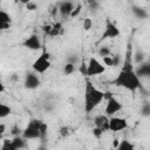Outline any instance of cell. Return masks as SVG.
I'll list each match as a JSON object with an SVG mask.
<instances>
[{
  "label": "cell",
  "mask_w": 150,
  "mask_h": 150,
  "mask_svg": "<svg viewBox=\"0 0 150 150\" xmlns=\"http://www.w3.org/2000/svg\"><path fill=\"white\" fill-rule=\"evenodd\" d=\"M74 7H75V5L71 1H62V2H59V5H57L59 13L63 19L69 18V15H70L71 11L74 9Z\"/></svg>",
  "instance_id": "obj_11"
},
{
  "label": "cell",
  "mask_w": 150,
  "mask_h": 150,
  "mask_svg": "<svg viewBox=\"0 0 150 150\" xmlns=\"http://www.w3.org/2000/svg\"><path fill=\"white\" fill-rule=\"evenodd\" d=\"M50 66H52V63H50V54L46 48H42V53L33 62L32 68H33L34 73H36V74H43L45 71H47L50 68Z\"/></svg>",
  "instance_id": "obj_3"
},
{
  "label": "cell",
  "mask_w": 150,
  "mask_h": 150,
  "mask_svg": "<svg viewBox=\"0 0 150 150\" xmlns=\"http://www.w3.org/2000/svg\"><path fill=\"white\" fill-rule=\"evenodd\" d=\"M134 62L136 64H139L142 62H144V53L142 50H136V53L134 54Z\"/></svg>",
  "instance_id": "obj_21"
},
{
  "label": "cell",
  "mask_w": 150,
  "mask_h": 150,
  "mask_svg": "<svg viewBox=\"0 0 150 150\" xmlns=\"http://www.w3.org/2000/svg\"><path fill=\"white\" fill-rule=\"evenodd\" d=\"M1 139H4V136H2V134H0V141Z\"/></svg>",
  "instance_id": "obj_41"
},
{
  "label": "cell",
  "mask_w": 150,
  "mask_h": 150,
  "mask_svg": "<svg viewBox=\"0 0 150 150\" xmlns=\"http://www.w3.org/2000/svg\"><path fill=\"white\" fill-rule=\"evenodd\" d=\"M82 8H83L82 4H77V5L74 7V9L71 11V13H70L69 18H70V19H75L76 16H79V15L81 14V12H82Z\"/></svg>",
  "instance_id": "obj_22"
},
{
  "label": "cell",
  "mask_w": 150,
  "mask_h": 150,
  "mask_svg": "<svg viewBox=\"0 0 150 150\" xmlns=\"http://www.w3.org/2000/svg\"><path fill=\"white\" fill-rule=\"evenodd\" d=\"M6 131V125L4 124V123H0V134H2L4 135V132Z\"/></svg>",
  "instance_id": "obj_37"
},
{
  "label": "cell",
  "mask_w": 150,
  "mask_h": 150,
  "mask_svg": "<svg viewBox=\"0 0 150 150\" xmlns=\"http://www.w3.org/2000/svg\"><path fill=\"white\" fill-rule=\"evenodd\" d=\"M93 28V20L90 18H86L84 21H83V30L88 32Z\"/></svg>",
  "instance_id": "obj_28"
},
{
  "label": "cell",
  "mask_w": 150,
  "mask_h": 150,
  "mask_svg": "<svg viewBox=\"0 0 150 150\" xmlns=\"http://www.w3.org/2000/svg\"><path fill=\"white\" fill-rule=\"evenodd\" d=\"M131 56H132V47L129 42L127 47V53L124 56L122 69L120 70L117 76L111 81V84L135 93L136 90L142 89V83H141V80L135 74V68L131 61Z\"/></svg>",
  "instance_id": "obj_1"
},
{
  "label": "cell",
  "mask_w": 150,
  "mask_h": 150,
  "mask_svg": "<svg viewBox=\"0 0 150 150\" xmlns=\"http://www.w3.org/2000/svg\"><path fill=\"white\" fill-rule=\"evenodd\" d=\"M129 127L128 124V120L124 117H116V116H111L109 118V131L112 132H117L121 130H124Z\"/></svg>",
  "instance_id": "obj_8"
},
{
  "label": "cell",
  "mask_w": 150,
  "mask_h": 150,
  "mask_svg": "<svg viewBox=\"0 0 150 150\" xmlns=\"http://www.w3.org/2000/svg\"><path fill=\"white\" fill-rule=\"evenodd\" d=\"M74 71H75V66H74V64L66 63V64L63 66V75L69 76V75H71Z\"/></svg>",
  "instance_id": "obj_25"
},
{
  "label": "cell",
  "mask_w": 150,
  "mask_h": 150,
  "mask_svg": "<svg viewBox=\"0 0 150 150\" xmlns=\"http://www.w3.org/2000/svg\"><path fill=\"white\" fill-rule=\"evenodd\" d=\"M36 150H47V148H46L45 145H41V146H40L39 149H36Z\"/></svg>",
  "instance_id": "obj_40"
},
{
  "label": "cell",
  "mask_w": 150,
  "mask_h": 150,
  "mask_svg": "<svg viewBox=\"0 0 150 150\" xmlns=\"http://www.w3.org/2000/svg\"><path fill=\"white\" fill-rule=\"evenodd\" d=\"M69 128L68 127H66V125H63V127H61L60 128V130H59V134H60V136L61 137H67L68 135H69Z\"/></svg>",
  "instance_id": "obj_32"
},
{
  "label": "cell",
  "mask_w": 150,
  "mask_h": 150,
  "mask_svg": "<svg viewBox=\"0 0 150 150\" xmlns=\"http://www.w3.org/2000/svg\"><path fill=\"white\" fill-rule=\"evenodd\" d=\"M26 8H27L28 11L33 12V11L38 9V5H36L35 2H33V1H27V2H26Z\"/></svg>",
  "instance_id": "obj_33"
},
{
  "label": "cell",
  "mask_w": 150,
  "mask_h": 150,
  "mask_svg": "<svg viewBox=\"0 0 150 150\" xmlns=\"http://www.w3.org/2000/svg\"><path fill=\"white\" fill-rule=\"evenodd\" d=\"M135 74L141 80L142 77H149L150 76V63L142 62L138 64L137 68H135Z\"/></svg>",
  "instance_id": "obj_14"
},
{
  "label": "cell",
  "mask_w": 150,
  "mask_h": 150,
  "mask_svg": "<svg viewBox=\"0 0 150 150\" xmlns=\"http://www.w3.org/2000/svg\"><path fill=\"white\" fill-rule=\"evenodd\" d=\"M50 29H52V25H49V23H47V25H45L43 27H42V30H43V33L45 34H49V32H50Z\"/></svg>",
  "instance_id": "obj_36"
},
{
  "label": "cell",
  "mask_w": 150,
  "mask_h": 150,
  "mask_svg": "<svg viewBox=\"0 0 150 150\" xmlns=\"http://www.w3.org/2000/svg\"><path fill=\"white\" fill-rule=\"evenodd\" d=\"M42 121L41 120H38V118H34L32 120L27 127L22 130L21 132V136L25 138V139H35V138H41V135H40V125H41Z\"/></svg>",
  "instance_id": "obj_4"
},
{
  "label": "cell",
  "mask_w": 150,
  "mask_h": 150,
  "mask_svg": "<svg viewBox=\"0 0 150 150\" xmlns=\"http://www.w3.org/2000/svg\"><path fill=\"white\" fill-rule=\"evenodd\" d=\"M21 132H22V130L20 129V127H19L18 124L13 125V128H12V130H11V134L13 135V137H14V136H20Z\"/></svg>",
  "instance_id": "obj_31"
},
{
  "label": "cell",
  "mask_w": 150,
  "mask_h": 150,
  "mask_svg": "<svg viewBox=\"0 0 150 150\" xmlns=\"http://www.w3.org/2000/svg\"><path fill=\"white\" fill-rule=\"evenodd\" d=\"M118 142H120L118 139H114V146H115V148L118 145Z\"/></svg>",
  "instance_id": "obj_39"
},
{
  "label": "cell",
  "mask_w": 150,
  "mask_h": 150,
  "mask_svg": "<svg viewBox=\"0 0 150 150\" xmlns=\"http://www.w3.org/2000/svg\"><path fill=\"white\" fill-rule=\"evenodd\" d=\"M131 12L132 14L137 18V19H141V20H145L149 18V13L145 8L143 7H139V6H132L131 7Z\"/></svg>",
  "instance_id": "obj_15"
},
{
  "label": "cell",
  "mask_w": 150,
  "mask_h": 150,
  "mask_svg": "<svg viewBox=\"0 0 150 150\" xmlns=\"http://www.w3.org/2000/svg\"><path fill=\"white\" fill-rule=\"evenodd\" d=\"M47 130H48V125H47L45 122H42L41 125H40V129H39L40 135H41V138H45V137H46V135H47Z\"/></svg>",
  "instance_id": "obj_30"
},
{
  "label": "cell",
  "mask_w": 150,
  "mask_h": 150,
  "mask_svg": "<svg viewBox=\"0 0 150 150\" xmlns=\"http://www.w3.org/2000/svg\"><path fill=\"white\" fill-rule=\"evenodd\" d=\"M105 71V67L94 56L89 57L87 62V77H94Z\"/></svg>",
  "instance_id": "obj_5"
},
{
  "label": "cell",
  "mask_w": 150,
  "mask_h": 150,
  "mask_svg": "<svg viewBox=\"0 0 150 150\" xmlns=\"http://www.w3.org/2000/svg\"><path fill=\"white\" fill-rule=\"evenodd\" d=\"M80 62H81V59L79 57V55H76V54H71V55H69V56L67 57V62H66V63H70V64L76 66V64L80 63Z\"/></svg>",
  "instance_id": "obj_26"
},
{
  "label": "cell",
  "mask_w": 150,
  "mask_h": 150,
  "mask_svg": "<svg viewBox=\"0 0 150 150\" xmlns=\"http://www.w3.org/2000/svg\"><path fill=\"white\" fill-rule=\"evenodd\" d=\"M84 83L86 86H84V95H83V100H84L83 108L86 114H90L104 100V91L97 89L88 79H86Z\"/></svg>",
  "instance_id": "obj_2"
},
{
  "label": "cell",
  "mask_w": 150,
  "mask_h": 150,
  "mask_svg": "<svg viewBox=\"0 0 150 150\" xmlns=\"http://www.w3.org/2000/svg\"><path fill=\"white\" fill-rule=\"evenodd\" d=\"M122 108H123L122 103H121L118 100H116V98L111 95L110 97L107 98V105H105V109H104L105 116H110V117H111V116H114L116 112L121 111Z\"/></svg>",
  "instance_id": "obj_7"
},
{
  "label": "cell",
  "mask_w": 150,
  "mask_h": 150,
  "mask_svg": "<svg viewBox=\"0 0 150 150\" xmlns=\"http://www.w3.org/2000/svg\"><path fill=\"white\" fill-rule=\"evenodd\" d=\"M23 86L28 90H34L41 86V80L36 73H27L25 76Z\"/></svg>",
  "instance_id": "obj_10"
},
{
  "label": "cell",
  "mask_w": 150,
  "mask_h": 150,
  "mask_svg": "<svg viewBox=\"0 0 150 150\" xmlns=\"http://www.w3.org/2000/svg\"><path fill=\"white\" fill-rule=\"evenodd\" d=\"M94 124L96 128L103 130V132L109 131V118L105 115H97L94 118Z\"/></svg>",
  "instance_id": "obj_12"
},
{
  "label": "cell",
  "mask_w": 150,
  "mask_h": 150,
  "mask_svg": "<svg viewBox=\"0 0 150 150\" xmlns=\"http://www.w3.org/2000/svg\"><path fill=\"white\" fill-rule=\"evenodd\" d=\"M103 59V63L104 66H108V67H111L112 66V59H111V55L110 56H104L102 57Z\"/></svg>",
  "instance_id": "obj_35"
},
{
  "label": "cell",
  "mask_w": 150,
  "mask_h": 150,
  "mask_svg": "<svg viewBox=\"0 0 150 150\" xmlns=\"http://www.w3.org/2000/svg\"><path fill=\"white\" fill-rule=\"evenodd\" d=\"M12 114V108L5 103L0 102V118H5Z\"/></svg>",
  "instance_id": "obj_19"
},
{
  "label": "cell",
  "mask_w": 150,
  "mask_h": 150,
  "mask_svg": "<svg viewBox=\"0 0 150 150\" xmlns=\"http://www.w3.org/2000/svg\"><path fill=\"white\" fill-rule=\"evenodd\" d=\"M111 59H112V66L111 67H118L122 62V59H121V55L120 54H114L111 55Z\"/></svg>",
  "instance_id": "obj_29"
},
{
  "label": "cell",
  "mask_w": 150,
  "mask_h": 150,
  "mask_svg": "<svg viewBox=\"0 0 150 150\" xmlns=\"http://www.w3.org/2000/svg\"><path fill=\"white\" fill-rule=\"evenodd\" d=\"M11 141H12V143H13V145L16 150H21V149H25L27 146V139H25L21 135L20 136H14Z\"/></svg>",
  "instance_id": "obj_17"
},
{
  "label": "cell",
  "mask_w": 150,
  "mask_h": 150,
  "mask_svg": "<svg viewBox=\"0 0 150 150\" xmlns=\"http://www.w3.org/2000/svg\"><path fill=\"white\" fill-rule=\"evenodd\" d=\"M79 73L82 76L87 77V62H86L84 59H81V62H80V66H79Z\"/></svg>",
  "instance_id": "obj_27"
},
{
  "label": "cell",
  "mask_w": 150,
  "mask_h": 150,
  "mask_svg": "<svg viewBox=\"0 0 150 150\" xmlns=\"http://www.w3.org/2000/svg\"><path fill=\"white\" fill-rule=\"evenodd\" d=\"M115 149L116 150H135V145L129 139H122L118 142V145Z\"/></svg>",
  "instance_id": "obj_18"
},
{
  "label": "cell",
  "mask_w": 150,
  "mask_h": 150,
  "mask_svg": "<svg viewBox=\"0 0 150 150\" xmlns=\"http://www.w3.org/2000/svg\"><path fill=\"white\" fill-rule=\"evenodd\" d=\"M12 26V18L11 15L4 11L0 9V30H7Z\"/></svg>",
  "instance_id": "obj_13"
},
{
  "label": "cell",
  "mask_w": 150,
  "mask_h": 150,
  "mask_svg": "<svg viewBox=\"0 0 150 150\" xmlns=\"http://www.w3.org/2000/svg\"><path fill=\"white\" fill-rule=\"evenodd\" d=\"M22 46L27 49H30V50H40L43 48L42 42L36 34H32L28 38H26L22 41Z\"/></svg>",
  "instance_id": "obj_9"
},
{
  "label": "cell",
  "mask_w": 150,
  "mask_h": 150,
  "mask_svg": "<svg viewBox=\"0 0 150 150\" xmlns=\"http://www.w3.org/2000/svg\"><path fill=\"white\" fill-rule=\"evenodd\" d=\"M141 115L143 117H150V103L149 102L143 103V105L141 107Z\"/></svg>",
  "instance_id": "obj_23"
},
{
  "label": "cell",
  "mask_w": 150,
  "mask_h": 150,
  "mask_svg": "<svg viewBox=\"0 0 150 150\" xmlns=\"http://www.w3.org/2000/svg\"><path fill=\"white\" fill-rule=\"evenodd\" d=\"M5 90H6V88H5V84H4V83L0 81V94H1V93H4Z\"/></svg>",
  "instance_id": "obj_38"
},
{
  "label": "cell",
  "mask_w": 150,
  "mask_h": 150,
  "mask_svg": "<svg viewBox=\"0 0 150 150\" xmlns=\"http://www.w3.org/2000/svg\"><path fill=\"white\" fill-rule=\"evenodd\" d=\"M118 35H120V29L109 18H107L105 19V27H104V30H103L98 42H102L103 40H107V39H115Z\"/></svg>",
  "instance_id": "obj_6"
},
{
  "label": "cell",
  "mask_w": 150,
  "mask_h": 150,
  "mask_svg": "<svg viewBox=\"0 0 150 150\" xmlns=\"http://www.w3.org/2000/svg\"><path fill=\"white\" fill-rule=\"evenodd\" d=\"M61 34H63V25H62V22L57 21V22L52 25V29H50L48 35L52 36V38H56V36H59Z\"/></svg>",
  "instance_id": "obj_16"
},
{
  "label": "cell",
  "mask_w": 150,
  "mask_h": 150,
  "mask_svg": "<svg viewBox=\"0 0 150 150\" xmlns=\"http://www.w3.org/2000/svg\"><path fill=\"white\" fill-rule=\"evenodd\" d=\"M1 150H16L12 143L11 139H7V138H4L2 139V145H1Z\"/></svg>",
  "instance_id": "obj_24"
},
{
  "label": "cell",
  "mask_w": 150,
  "mask_h": 150,
  "mask_svg": "<svg viewBox=\"0 0 150 150\" xmlns=\"http://www.w3.org/2000/svg\"><path fill=\"white\" fill-rule=\"evenodd\" d=\"M97 54L101 56V57H104V56H110L111 55V50L108 46H102L98 48L97 50Z\"/></svg>",
  "instance_id": "obj_20"
},
{
  "label": "cell",
  "mask_w": 150,
  "mask_h": 150,
  "mask_svg": "<svg viewBox=\"0 0 150 150\" xmlns=\"http://www.w3.org/2000/svg\"><path fill=\"white\" fill-rule=\"evenodd\" d=\"M93 135H94V137H96V138H100L102 135H103V130H101L100 128H93Z\"/></svg>",
  "instance_id": "obj_34"
}]
</instances>
